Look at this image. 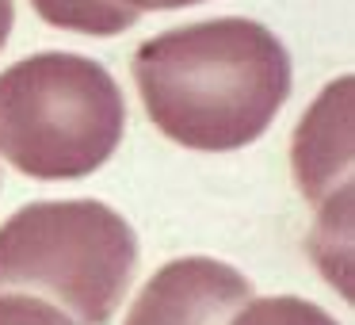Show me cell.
Segmentation results:
<instances>
[{"mask_svg":"<svg viewBox=\"0 0 355 325\" xmlns=\"http://www.w3.org/2000/svg\"><path fill=\"white\" fill-rule=\"evenodd\" d=\"M352 108V77H340L336 85H329L317 100L313 115L302 119L298 126V146H294V161H298V184L306 188L309 199H321L324 188L336 180V169L347 176L344 165H336V142L352 138V119L340 123L336 131V119Z\"/></svg>","mask_w":355,"mask_h":325,"instance_id":"obj_5","label":"cell"},{"mask_svg":"<svg viewBox=\"0 0 355 325\" xmlns=\"http://www.w3.org/2000/svg\"><path fill=\"white\" fill-rule=\"evenodd\" d=\"M0 325H73L54 302L39 294L0 291Z\"/></svg>","mask_w":355,"mask_h":325,"instance_id":"obj_8","label":"cell"},{"mask_svg":"<svg viewBox=\"0 0 355 325\" xmlns=\"http://www.w3.org/2000/svg\"><path fill=\"white\" fill-rule=\"evenodd\" d=\"M12 24H16V4L12 0H0V50H4V42L12 35Z\"/></svg>","mask_w":355,"mask_h":325,"instance_id":"obj_10","label":"cell"},{"mask_svg":"<svg viewBox=\"0 0 355 325\" xmlns=\"http://www.w3.org/2000/svg\"><path fill=\"white\" fill-rule=\"evenodd\" d=\"M252 283L214 256H180L153 272L123 325H230Z\"/></svg>","mask_w":355,"mask_h":325,"instance_id":"obj_4","label":"cell"},{"mask_svg":"<svg viewBox=\"0 0 355 325\" xmlns=\"http://www.w3.org/2000/svg\"><path fill=\"white\" fill-rule=\"evenodd\" d=\"M138 268V238L100 199H42L0 226V291L39 294L73 325H107Z\"/></svg>","mask_w":355,"mask_h":325,"instance_id":"obj_3","label":"cell"},{"mask_svg":"<svg viewBox=\"0 0 355 325\" xmlns=\"http://www.w3.org/2000/svg\"><path fill=\"white\" fill-rule=\"evenodd\" d=\"M31 8L50 27L77 35H100V39L123 35L138 24V12L119 4V0H31Z\"/></svg>","mask_w":355,"mask_h":325,"instance_id":"obj_6","label":"cell"},{"mask_svg":"<svg viewBox=\"0 0 355 325\" xmlns=\"http://www.w3.org/2000/svg\"><path fill=\"white\" fill-rule=\"evenodd\" d=\"M230 325H340V322L317 302L294 299V294H275V299H248L233 314Z\"/></svg>","mask_w":355,"mask_h":325,"instance_id":"obj_7","label":"cell"},{"mask_svg":"<svg viewBox=\"0 0 355 325\" xmlns=\"http://www.w3.org/2000/svg\"><path fill=\"white\" fill-rule=\"evenodd\" d=\"M126 103L85 54H31L0 73V157L35 180H80L115 157Z\"/></svg>","mask_w":355,"mask_h":325,"instance_id":"obj_2","label":"cell"},{"mask_svg":"<svg viewBox=\"0 0 355 325\" xmlns=\"http://www.w3.org/2000/svg\"><path fill=\"white\" fill-rule=\"evenodd\" d=\"M134 81L164 138L230 153L275 123L291 96V54L256 19H207L141 42Z\"/></svg>","mask_w":355,"mask_h":325,"instance_id":"obj_1","label":"cell"},{"mask_svg":"<svg viewBox=\"0 0 355 325\" xmlns=\"http://www.w3.org/2000/svg\"><path fill=\"white\" fill-rule=\"evenodd\" d=\"M119 4H126V8H134L141 16V12H168V8H187V4H202V0H119Z\"/></svg>","mask_w":355,"mask_h":325,"instance_id":"obj_9","label":"cell"}]
</instances>
